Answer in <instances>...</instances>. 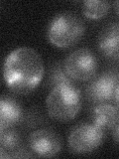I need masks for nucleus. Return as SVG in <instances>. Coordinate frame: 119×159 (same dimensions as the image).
Listing matches in <instances>:
<instances>
[{"instance_id":"nucleus-16","label":"nucleus","mask_w":119,"mask_h":159,"mask_svg":"<svg viewBox=\"0 0 119 159\" xmlns=\"http://www.w3.org/2000/svg\"><path fill=\"white\" fill-rule=\"evenodd\" d=\"M113 6H114V9H115L116 13H117V14L119 15V1H116V2H114Z\"/></svg>"},{"instance_id":"nucleus-13","label":"nucleus","mask_w":119,"mask_h":159,"mask_svg":"<svg viewBox=\"0 0 119 159\" xmlns=\"http://www.w3.org/2000/svg\"><path fill=\"white\" fill-rule=\"evenodd\" d=\"M73 84V81L69 78L64 68L62 66V64H57L52 69L51 76H50V87L52 89L59 84Z\"/></svg>"},{"instance_id":"nucleus-5","label":"nucleus","mask_w":119,"mask_h":159,"mask_svg":"<svg viewBox=\"0 0 119 159\" xmlns=\"http://www.w3.org/2000/svg\"><path fill=\"white\" fill-rule=\"evenodd\" d=\"M104 131L91 123H81L74 126L68 137L69 151L74 154H88L101 145Z\"/></svg>"},{"instance_id":"nucleus-4","label":"nucleus","mask_w":119,"mask_h":159,"mask_svg":"<svg viewBox=\"0 0 119 159\" xmlns=\"http://www.w3.org/2000/svg\"><path fill=\"white\" fill-rule=\"evenodd\" d=\"M64 68L73 81L88 82L95 78L98 63L90 50L81 48L68 55L64 63Z\"/></svg>"},{"instance_id":"nucleus-10","label":"nucleus","mask_w":119,"mask_h":159,"mask_svg":"<svg viewBox=\"0 0 119 159\" xmlns=\"http://www.w3.org/2000/svg\"><path fill=\"white\" fill-rule=\"evenodd\" d=\"M91 122L105 132L112 130L119 119V111L110 103H98L93 107L90 113Z\"/></svg>"},{"instance_id":"nucleus-15","label":"nucleus","mask_w":119,"mask_h":159,"mask_svg":"<svg viewBox=\"0 0 119 159\" xmlns=\"http://www.w3.org/2000/svg\"><path fill=\"white\" fill-rule=\"evenodd\" d=\"M114 99H115V102L117 103V106L119 107V84L116 88V91H115V96H114Z\"/></svg>"},{"instance_id":"nucleus-11","label":"nucleus","mask_w":119,"mask_h":159,"mask_svg":"<svg viewBox=\"0 0 119 159\" xmlns=\"http://www.w3.org/2000/svg\"><path fill=\"white\" fill-rule=\"evenodd\" d=\"M0 148L3 149L12 158L13 154L22 148V139L20 133L13 127L0 130Z\"/></svg>"},{"instance_id":"nucleus-9","label":"nucleus","mask_w":119,"mask_h":159,"mask_svg":"<svg viewBox=\"0 0 119 159\" xmlns=\"http://www.w3.org/2000/svg\"><path fill=\"white\" fill-rule=\"evenodd\" d=\"M23 109L16 99L2 96L0 99V130L15 126L23 120Z\"/></svg>"},{"instance_id":"nucleus-12","label":"nucleus","mask_w":119,"mask_h":159,"mask_svg":"<svg viewBox=\"0 0 119 159\" xmlns=\"http://www.w3.org/2000/svg\"><path fill=\"white\" fill-rule=\"evenodd\" d=\"M82 14L89 19H100L105 17L110 9V3L99 0H86L82 3Z\"/></svg>"},{"instance_id":"nucleus-7","label":"nucleus","mask_w":119,"mask_h":159,"mask_svg":"<svg viewBox=\"0 0 119 159\" xmlns=\"http://www.w3.org/2000/svg\"><path fill=\"white\" fill-rule=\"evenodd\" d=\"M118 84L119 75L115 72H106L95 78L86 87V96L93 102H111L115 96Z\"/></svg>"},{"instance_id":"nucleus-1","label":"nucleus","mask_w":119,"mask_h":159,"mask_svg":"<svg viewBox=\"0 0 119 159\" xmlns=\"http://www.w3.org/2000/svg\"><path fill=\"white\" fill-rule=\"evenodd\" d=\"M45 67L42 57L31 47H19L5 59L3 78L7 88L17 94H29L42 82Z\"/></svg>"},{"instance_id":"nucleus-8","label":"nucleus","mask_w":119,"mask_h":159,"mask_svg":"<svg viewBox=\"0 0 119 159\" xmlns=\"http://www.w3.org/2000/svg\"><path fill=\"white\" fill-rule=\"evenodd\" d=\"M98 49L104 57L119 59V21L107 24L98 37Z\"/></svg>"},{"instance_id":"nucleus-14","label":"nucleus","mask_w":119,"mask_h":159,"mask_svg":"<svg viewBox=\"0 0 119 159\" xmlns=\"http://www.w3.org/2000/svg\"><path fill=\"white\" fill-rule=\"evenodd\" d=\"M112 135H113L114 141L119 144V119L116 123V125L114 126V128L112 129Z\"/></svg>"},{"instance_id":"nucleus-2","label":"nucleus","mask_w":119,"mask_h":159,"mask_svg":"<svg viewBox=\"0 0 119 159\" xmlns=\"http://www.w3.org/2000/svg\"><path fill=\"white\" fill-rule=\"evenodd\" d=\"M82 107L81 92L74 84L54 87L46 99L49 116L60 122H68L77 117Z\"/></svg>"},{"instance_id":"nucleus-6","label":"nucleus","mask_w":119,"mask_h":159,"mask_svg":"<svg viewBox=\"0 0 119 159\" xmlns=\"http://www.w3.org/2000/svg\"><path fill=\"white\" fill-rule=\"evenodd\" d=\"M28 146L35 156L51 158L58 155L61 151L62 140L59 134L51 129L41 128L29 134Z\"/></svg>"},{"instance_id":"nucleus-3","label":"nucleus","mask_w":119,"mask_h":159,"mask_svg":"<svg viewBox=\"0 0 119 159\" xmlns=\"http://www.w3.org/2000/svg\"><path fill=\"white\" fill-rule=\"evenodd\" d=\"M86 32L83 20L73 12H61L53 18L48 28V39L54 46L68 49L79 42Z\"/></svg>"}]
</instances>
